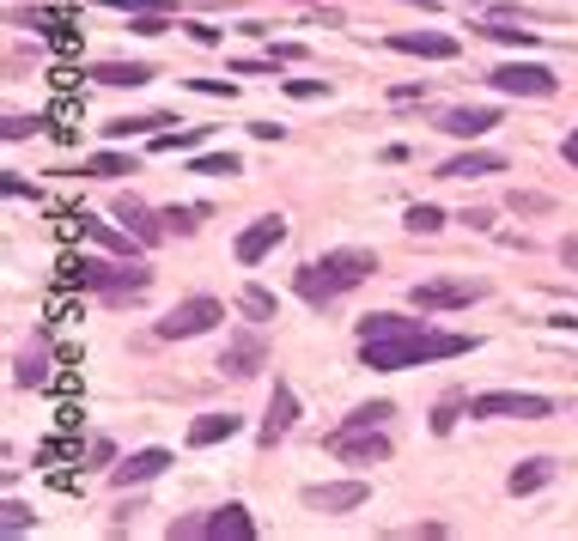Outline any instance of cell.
Listing matches in <instances>:
<instances>
[{
  "mask_svg": "<svg viewBox=\"0 0 578 541\" xmlns=\"http://www.w3.org/2000/svg\"><path fill=\"white\" fill-rule=\"evenodd\" d=\"M80 286H98L104 298H134L147 292V268H116V262H74Z\"/></svg>",
  "mask_w": 578,
  "mask_h": 541,
  "instance_id": "cell-7",
  "label": "cell"
},
{
  "mask_svg": "<svg viewBox=\"0 0 578 541\" xmlns=\"http://www.w3.org/2000/svg\"><path fill=\"white\" fill-rule=\"evenodd\" d=\"M469 414L475 420H548L554 402L530 390H487V396H469Z\"/></svg>",
  "mask_w": 578,
  "mask_h": 541,
  "instance_id": "cell-5",
  "label": "cell"
},
{
  "mask_svg": "<svg viewBox=\"0 0 578 541\" xmlns=\"http://www.w3.org/2000/svg\"><path fill=\"white\" fill-rule=\"evenodd\" d=\"M189 86H195V92H207V98H232V86H226V80H189Z\"/></svg>",
  "mask_w": 578,
  "mask_h": 541,
  "instance_id": "cell-35",
  "label": "cell"
},
{
  "mask_svg": "<svg viewBox=\"0 0 578 541\" xmlns=\"http://www.w3.org/2000/svg\"><path fill=\"white\" fill-rule=\"evenodd\" d=\"M329 86L323 80H286V98H299V104H311V98H323Z\"/></svg>",
  "mask_w": 578,
  "mask_h": 541,
  "instance_id": "cell-31",
  "label": "cell"
},
{
  "mask_svg": "<svg viewBox=\"0 0 578 541\" xmlns=\"http://www.w3.org/2000/svg\"><path fill=\"white\" fill-rule=\"evenodd\" d=\"M439 128L457 134V140H481L487 128H499V110H487V104H457V110H445Z\"/></svg>",
  "mask_w": 578,
  "mask_h": 541,
  "instance_id": "cell-14",
  "label": "cell"
},
{
  "mask_svg": "<svg viewBox=\"0 0 578 541\" xmlns=\"http://www.w3.org/2000/svg\"><path fill=\"white\" fill-rule=\"evenodd\" d=\"M0 511H7V517H0V529H7V535H25V523H31V505H25V499H7Z\"/></svg>",
  "mask_w": 578,
  "mask_h": 541,
  "instance_id": "cell-30",
  "label": "cell"
},
{
  "mask_svg": "<svg viewBox=\"0 0 578 541\" xmlns=\"http://www.w3.org/2000/svg\"><path fill=\"white\" fill-rule=\"evenodd\" d=\"M189 171H195V177H238L244 159H238V152H195Z\"/></svg>",
  "mask_w": 578,
  "mask_h": 541,
  "instance_id": "cell-22",
  "label": "cell"
},
{
  "mask_svg": "<svg viewBox=\"0 0 578 541\" xmlns=\"http://www.w3.org/2000/svg\"><path fill=\"white\" fill-rule=\"evenodd\" d=\"M487 86L505 92V98H554L560 92V73L542 67V61H505V67L487 73Z\"/></svg>",
  "mask_w": 578,
  "mask_h": 541,
  "instance_id": "cell-4",
  "label": "cell"
},
{
  "mask_svg": "<svg viewBox=\"0 0 578 541\" xmlns=\"http://www.w3.org/2000/svg\"><path fill=\"white\" fill-rule=\"evenodd\" d=\"M329 450L347 456V462H384V456H390V438H384V426H366V432H347V426H341V432L329 438Z\"/></svg>",
  "mask_w": 578,
  "mask_h": 541,
  "instance_id": "cell-11",
  "label": "cell"
},
{
  "mask_svg": "<svg viewBox=\"0 0 578 541\" xmlns=\"http://www.w3.org/2000/svg\"><path fill=\"white\" fill-rule=\"evenodd\" d=\"M116 219H122V225L134 231V238H140V244H159V238H165V225H153V213H147V207H140L134 195H122V201H116Z\"/></svg>",
  "mask_w": 578,
  "mask_h": 541,
  "instance_id": "cell-19",
  "label": "cell"
},
{
  "mask_svg": "<svg viewBox=\"0 0 578 541\" xmlns=\"http://www.w3.org/2000/svg\"><path fill=\"white\" fill-rule=\"evenodd\" d=\"M31 128H37V122H31V116H7V122H0V134H7V140H25V134H31Z\"/></svg>",
  "mask_w": 578,
  "mask_h": 541,
  "instance_id": "cell-33",
  "label": "cell"
},
{
  "mask_svg": "<svg viewBox=\"0 0 578 541\" xmlns=\"http://www.w3.org/2000/svg\"><path fill=\"white\" fill-rule=\"evenodd\" d=\"M13 383H25V390L49 383V353H43V347H25V353H19V365H13Z\"/></svg>",
  "mask_w": 578,
  "mask_h": 541,
  "instance_id": "cell-23",
  "label": "cell"
},
{
  "mask_svg": "<svg viewBox=\"0 0 578 541\" xmlns=\"http://www.w3.org/2000/svg\"><path fill=\"white\" fill-rule=\"evenodd\" d=\"M560 262H566V268H578V238H566V244H560Z\"/></svg>",
  "mask_w": 578,
  "mask_h": 541,
  "instance_id": "cell-40",
  "label": "cell"
},
{
  "mask_svg": "<svg viewBox=\"0 0 578 541\" xmlns=\"http://www.w3.org/2000/svg\"><path fill=\"white\" fill-rule=\"evenodd\" d=\"M220 317H226V304H220V298H183L171 317H159V341L207 335V329H220Z\"/></svg>",
  "mask_w": 578,
  "mask_h": 541,
  "instance_id": "cell-6",
  "label": "cell"
},
{
  "mask_svg": "<svg viewBox=\"0 0 578 541\" xmlns=\"http://www.w3.org/2000/svg\"><path fill=\"white\" fill-rule=\"evenodd\" d=\"M262 359H268L262 335H232V341H226V353H220V371H226V377H250Z\"/></svg>",
  "mask_w": 578,
  "mask_h": 541,
  "instance_id": "cell-16",
  "label": "cell"
},
{
  "mask_svg": "<svg viewBox=\"0 0 578 541\" xmlns=\"http://www.w3.org/2000/svg\"><path fill=\"white\" fill-rule=\"evenodd\" d=\"M390 414H396L390 402H366V408H353L341 426H347V432H366V426H390Z\"/></svg>",
  "mask_w": 578,
  "mask_h": 541,
  "instance_id": "cell-26",
  "label": "cell"
},
{
  "mask_svg": "<svg viewBox=\"0 0 578 541\" xmlns=\"http://www.w3.org/2000/svg\"><path fill=\"white\" fill-rule=\"evenodd\" d=\"M548 481H554V462H548V456H530L524 469H512V481H505V487H512V493L524 499V493H542Z\"/></svg>",
  "mask_w": 578,
  "mask_h": 541,
  "instance_id": "cell-21",
  "label": "cell"
},
{
  "mask_svg": "<svg viewBox=\"0 0 578 541\" xmlns=\"http://www.w3.org/2000/svg\"><path fill=\"white\" fill-rule=\"evenodd\" d=\"M238 311L256 317V323H268V317H274V292H268V286H244V292H238Z\"/></svg>",
  "mask_w": 578,
  "mask_h": 541,
  "instance_id": "cell-24",
  "label": "cell"
},
{
  "mask_svg": "<svg viewBox=\"0 0 578 541\" xmlns=\"http://www.w3.org/2000/svg\"><path fill=\"white\" fill-rule=\"evenodd\" d=\"M566 165H572V171H578V128H572V134H566Z\"/></svg>",
  "mask_w": 578,
  "mask_h": 541,
  "instance_id": "cell-41",
  "label": "cell"
},
{
  "mask_svg": "<svg viewBox=\"0 0 578 541\" xmlns=\"http://www.w3.org/2000/svg\"><path fill=\"white\" fill-rule=\"evenodd\" d=\"M481 292H487L481 280H420L408 298H414V311H463Z\"/></svg>",
  "mask_w": 578,
  "mask_h": 541,
  "instance_id": "cell-8",
  "label": "cell"
},
{
  "mask_svg": "<svg viewBox=\"0 0 578 541\" xmlns=\"http://www.w3.org/2000/svg\"><path fill=\"white\" fill-rule=\"evenodd\" d=\"M299 426V396L286 390V383H274V396H268V414H262V444H280L286 432Z\"/></svg>",
  "mask_w": 578,
  "mask_h": 541,
  "instance_id": "cell-12",
  "label": "cell"
},
{
  "mask_svg": "<svg viewBox=\"0 0 578 541\" xmlns=\"http://www.w3.org/2000/svg\"><path fill=\"white\" fill-rule=\"evenodd\" d=\"M402 225H408V231H414V238H432V231H439V225H445V213H439V207H426V201H420V207H408V219H402Z\"/></svg>",
  "mask_w": 578,
  "mask_h": 541,
  "instance_id": "cell-27",
  "label": "cell"
},
{
  "mask_svg": "<svg viewBox=\"0 0 578 541\" xmlns=\"http://www.w3.org/2000/svg\"><path fill=\"white\" fill-rule=\"evenodd\" d=\"M390 49H402V55H426V61H451V55H457V37H445V31H396Z\"/></svg>",
  "mask_w": 578,
  "mask_h": 541,
  "instance_id": "cell-15",
  "label": "cell"
},
{
  "mask_svg": "<svg viewBox=\"0 0 578 541\" xmlns=\"http://www.w3.org/2000/svg\"><path fill=\"white\" fill-rule=\"evenodd\" d=\"M110 456H116V450H110V438H92V469H104Z\"/></svg>",
  "mask_w": 578,
  "mask_h": 541,
  "instance_id": "cell-37",
  "label": "cell"
},
{
  "mask_svg": "<svg viewBox=\"0 0 578 541\" xmlns=\"http://www.w3.org/2000/svg\"><path fill=\"white\" fill-rule=\"evenodd\" d=\"M280 238H286V219H280V213H262V219H250V225L238 231V262H244V268H250V262H262V256H268Z\"/></svg>",
  "mask_w": 578,
  "mask_h": 541,
  "instance_id": "cell-10",
  "label": "cell"
},
{
  "mask_svg": "<svg viewBox=\"0 0 578 541\" xmlns=\"http://www.w3.org/2000/svg\"><path fill=\"white\" fill-rule=\"evenodd\" d=\"M122 171H134V159H122V152H92L80 165V177H122Z\"/></svg>",
  "mask_w": 578,
  "mask_h": 541,
  "instance_id": "cell-25",
  "label": "cell"
},
{
  "mask_svg": "<svg viewBox=\"0 0 578 541\" xmlns=\"http://www.w3.org/2000/svg\"><path fill=\"white\" fill-rule=\"evenodd\" d=\"M250 134H256V140H280L286 128H280V122H250Z\"/></svg>",
  "mask_w": 578,
  "mask_h": 541,
  "instance_id": "cell-39",
  "label": "cell"
},
{
  "mask_svg": "<svg viewBox=\"0 0 578 541\" xmlns=\"http://www.w3.org/2000/svg\"><path fill=\"white\" fill-rule=\"evenodd\" d=\"M165 219V231H177V238H189V231L201 225V207H171V213H159Z\"/></svg>",
  "mask_w": 578,
  "mask_h": 541,
  "instance_id": "cell-29",
  "label": "cell"
},
{
  "mask_svg": "<svg viewBox=\"0 0 578 541\" xmlns=\"http://www.w3.org/2000/svg\"><path fill=\"white\" fill-rule=\"evenodd\" d=\"M493 171H505L499 152H457V159L439 165V177H493Z\"/></svg>",
  "mask_w": 578,
  "mask_h": 541,
  "instance_id": "cell-18",
  "label": "cell"
},
{
  "mask_svg": "<svg viewBox=\"0 0 578 541\" xmlns=\"http://www.w3.org/2000/svg\"><path fill=\"white\" fill-rule=\"evenodd\" d=\"M353 335H359V365H372V371H408V365L457 359V353L475 347L469 335L432 329L426 317H396V311H372V317H359Z\"/></svg>",
  "mask_w": 578,
  "mask_h": 541,
  "instance_id": "cell-1",
  "label": "cell"
},
{
  "mask_svg": "<svg viewBox=\"0 0 578 541\" xmlns=\"http://www.w3.org/2000/svg\"><path fill=\"white\" fill-rule=\"evenodd\" d=\"M171 541H256V517L244 505H220L207 517H171Z\"/></svg>",
  "mask_w": 578,
  "mask_h": 541,
  "instance_id": "cell-3",
  "label": "cell"
},
{
  "mask_svg": "<svg viewBox=\"0 0 578 541\" xmlns=\"http://www.w3.org/2000/svg\"><path fill=\"white\" fill-rule=\"evenodd\" d=\"M92 80H98V86H147L153 67H147V61H98Z\"/></svg>",
  "mask_w": 578,
  "mask_h": 541,
  "instance_id": "cell-17",
  "label": "cell"
},
{
  "mask_svg": "<svg viewBox=\"0 0 578 541\" xmlns=\"http://www.w3.org/2000/svg\"><path fill=\"white\" fill-rule=\"evenodd\" d=\"M80 231H86V238H98L104 250H116V256H134V244L122 238V231H104V225H98V219H86V213H80Z\"/></svg>",
  "mask_w": 578,
  "mask_h": 541,
  "instance_id": "cell-28",
  "label": "cell"
},
{
  "mask_svg": "<svg viewBox=\"0 0 578 541\" xmlns=\"http://www.w3.org/2000/svg\"><path fill=\"white\" fill-rule=\"evenodd\" d=\"M372 268H378V256H372V250H329V256L305 262V268L293 274V286H299V298H305V304H335V298H341V292H353L359 280H372Z\"/></svg>",
  "mask_w": 578,
  "mask_h": 541,
  "instance_id": "cell-2",
  "label": "cell"
},
{
  "mask_svg": "<svg viewBox=\"0 0 578 541\" xmlns=\"http://www.w3.org/2000/svg\"><path fill=\"white\" fill-rule=\"evenodd\" d=\"M165 469H171V450L153 444V450H134L128 462H116L110 481H116V487H140V481H153V475H165Z\"/></svg>",
  "mask_w": 578,
  "mask_h": 541,
  "instance_id": "cell-13",
  "label": "cell"
},
{
  "mask_svg": "<svg viewBox=\"0 0 578 541\" xmlns=\"http://www.w3.org/2000/svg\"><path fill=\"white\" fill-rule=\"evenodd\" d=\"M268 55H274V61H299V55H305V43H274Z\"/></svg>",
  "mask_w": 578,
  "mask_h": 541,
  "instance_id": "cell-36",
  "label": "cell"
},
{
  "mask_svg": "<svg viewBox=\"0 0 578 541\" xmlns=\"http://www.w3.org/2000/svg\"><path fill=\"white\" fill-rule=\"evenodd\" d=\"M518 213H548V195H512Z\"/></svg>",
  "mask_w": 578,
  "mask_h": 541,
  "instance_id": "cell-34",
  "label": "cell"
},
{
  "mask_svg": "<svg viewBox=\"0 0 578 541\" xmlns=\"http://www.w3.org/2000/svg\"><path fill=\"white\" fill-rule=\"evenodd\" d=\"M366 493H372L366 481H323V487H305V505L341 517V511H359V505H366Z\"/></svg>",
  "mask_w": 578,
  "mask_h": 541,
  "instance_id": "cell-9",
  "label": "cell"
},
{
  "mask_svg": "<svg viewBox=\"0 0 578 541\" xmlns=\"http://www.w3.org/2000/svg\"><path fill=\"white\" fill-rule=\"evenodd\" d=\"M244 420L238 414H201V420H189V444L195 450H207V444H220V438H232Z\"/></svg>",
  "mask_w": 578,
  "mask_h": 541,
  "instance_id": "cell-20",
  "label": "cell"
},
{
  "mask_svg": "<svg viewBox=\"0 0 578 541\" xmlns=\"http://www.w3.org/2000/svg\"><path fill=\"white\" fill-rule=\"evenodd\" d=\"M457 414H463V402H457V396H445V402H439V414H432V432H451V426H457Z\"/></svg>",
  "mask_w": 578,
  "mask_h": 541,
  "instance_id": "cell-32",
  "label": "cell"
},
{
  "mask_svg": "<svg viewBox=\"0 0 578 541\" xmlns=\"http://www.w3.org/2000/svg\"><path fill=\"white\" fill-rule=\"evenodd\" d=\"M232 73H274V55L268 61H232Z\"/></svg>",
  "mask_w": 578,
  "mask_h": 541,
  "instance_id": "cell-38",
  "label": "cell"
}]
</instances>
